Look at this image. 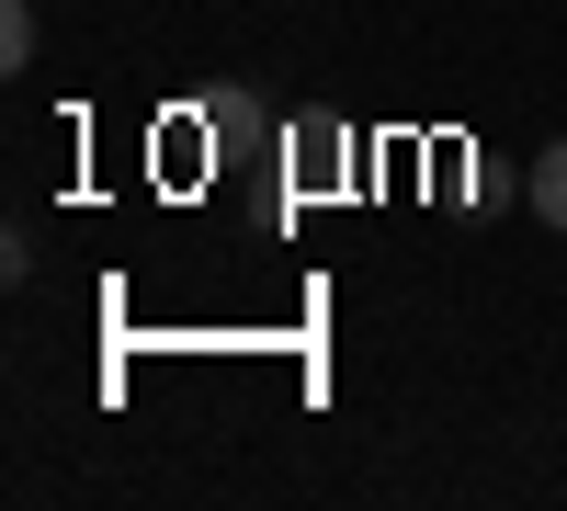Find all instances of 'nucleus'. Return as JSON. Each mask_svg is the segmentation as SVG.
Returning <instances> with one entry per match:
<instances>
[{"label": "nucleus", "mask_w": 567, "mask_h": 511, "mask_svg": "<svg viewBox=\"0 0 567 511\" xmlns=\"http://www.w3.org/2000/svg\"><path fill=\"white\" fill-rule=\"evenodd\" d=\"M523 205H534V227H556V239H567V136H556V149H534Z\"/></svg>", "instance_id": "1"}, {"label": "nucleus", "mask_w": 567, "mask_h": 511, "mask_svg": "<svg viewBox=\"0 0 567 511\" xmlns=\"http://www.w3.org/2000/svg\"><path fill=\"white\" fill-rule=\"evenodd\" d=\"M0 69H34V0H0Z\"/></svg>", "instance_id": "2"}]
</instances>
